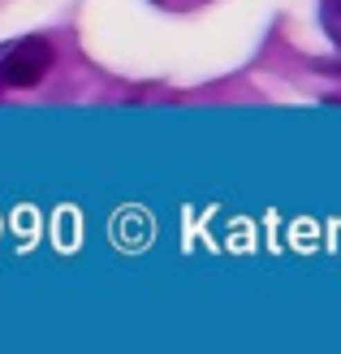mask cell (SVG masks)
Listing matches in <instances>:
<instances>
[{
	"label": "cell",
	"instance_id": "1",
	"mask_svg": "<svg viewBox=\"0 0 341 354\" xmlns=\"http://www.w3.org/2000/svg\"><path fill=\"white\" fill-rule=\"evenodd\" d=\"M52 61H57V52H52L48 39H22L5 52V61H0V82L5 86H39L48 78Z\"/></svg>",
	"mask_w": 341,
	"mask_h": 354
},
{
	"label": "cell",
	"instance_id": "2",
	"mask_svg": "<svg viewBox=\"0 0 341 354\" xmlns=\"http://www.w3.org/2000/svg\"><path fill=\"white\" fill-rule=\"evenodd\" d=\"M324 22L341 35V0H329V5H324Z\"/></svg>",
	"mask_w": 341,
	"mask_h": 354
}]
</instances>
